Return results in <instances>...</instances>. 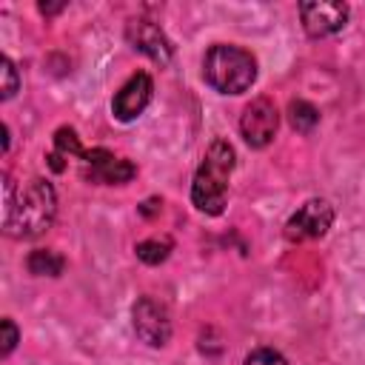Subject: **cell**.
Instances as JSON below:
<instances>
[{"instance_id": "obj_1", "label": "cell", "mask_w": 365, "mask_h": 365, "mask_svg": "<svg viewBox=\"0 0 365 365\" xmlns=\"http://www.w3.org/2000/svg\"><path fill=\"white\" fill-rule=\"evenodd\" d=\"M6 200H3V228L14 240H34L46 234L57 217V191L48 180L31 177L17 191L11 188V180L3 182Z\"/></svg>"}, {"instance_id": "obj_2", "label": "cell", "mask_w": 365, "mask_h": 365, "mask_svg": "<svg viewBox=\"0 0 365 365\" xmlns=\"http://www.w3.org/2000/svg\"><path fill=\"white\" fill-rule=\"evenodd\" d=\"M234 171V148L228 140L217 137L202 163L194 171V182H191V202L197 211L217 217L225 208V197H228V180Z\"/></svg>"}, {"instance_id": "obj_3", "label": "cell", "mask_w": 365, "mask_h": 365, "mask_svg": "<svg viewBox=\"0 0 365 365\" xmlns=\"http://www.w3.org/2000/svg\"><path fill=\"white\" fill-rule=\"evenodd\" d=\"M202 77L220 94H242L257 80V60L251 51H245L240 46L217 43L205 51Z\"/></svg>"}, {"instance_id": "obj_4", "label": "cell", "mask_w": 365, "mask_h": 365, "mask_svg": "<svg viewBox=\"0 0 365 365\" xmlns=\"http://www.w3.org/2000/svg\"><path fill=\"white\" fill-rule=\"evenodd\" d=\"M131 319H134V334L151 345V348H163L171 336V314L165 308V302L154 299V297H140L131 308Z\"/></svg>"}, {"instance_id": "obj_5", "label": "cell", "mask_w": 365, "mask_h": 365, "mask_svg": "<svg viewBox=\"0 0 365 365\" xmlns=\"http://www.w3.org/2000/svg\"><path fill=\"white\" fill-rule=\"evenodd\" d=\"M334 222V208L328 200H308L302 202L285 222V240L288 242H305L322 237Z\"/></svg>"}, {"instance_id": "obj_6", "label": "cell", "mask_w": 365, "mask_h": 365, "mask_svg": "<svg viewBox=\"0 0 365 365\" xmlns=\"http://www.w3.org/2000/svg\"><path fill=\"white\" fill-rule=\"evenodd\" d=\"M279 128L277 106L268 97H257L242 108L240 117V134L251 148H265Z\"/></svg>"}, {"instance_id": "obj_7", "label": "cell", "mask_w": 365, "mask_h": 365, "mask_svg": "<svg viewBox=\"0 0 365 365\" xmlns=\"http://www.w3.org/2000/svg\"><path fill=\"white\" fill-rule=\"evenodd\" d=\"M299 17H302V29L308 31V37H328V34H336L348 23V6L336 0L299 3Z\"/></svg>"}, {"instance_id": "obj_8", "label": "cell", "mask_w": 365, "mask_h": 365, "mask_svg": "<svg viewBox=\"0 0 365 365\" xmlns=\"http://www.w3.org/2000/svg\"><path fill=\"white\" fill-rule=\"evenodd\" d=\"M83 163H86V180L103 182V185H123V182H128L137 174L134 163H128L123 157H114L106 148L86 151L83 154Z\"/></svg>"}, {"instance_id": "obj_9", "label": "cell", "mask_w": 365, "mask_h": 365, "mask_svg": "<svg viewBox=\"0 0 365 365\" xmlns=\"http://www.w3.org/2000/svg\"><path fill=\"white\" fill-rule=\"evenodd\" d=\"M151 91H154V83H151V77H148L145 71L131 74V77L120 86V91L114 94V100H111L114 117L123 120V123L140 117V114L145 111V106L151 103Z\"/></svg>"}, {"instance_id": "obj_10", "label": "cell", "mask_w": 365, "mask_h": 365, "mask_svg": "<svg viewBox=\"0 0 365 365\" xmlns=\"http://www.w3.org/2000/svg\"><path fill=\"white\" fill-rule=\"evenodd\" d=\"M125 37H128V43H131L137 51H143L145 57H151V60L160 63V66H165V63L171 60V54H174L171 40H168L165 31H163L157 23H151V20H131V23L125 26Z\"/></svg>"}, {"instance_id": "obj_11", "label": "cell", "mask_w": 365, "mask_h": 365, "mask_svg": "<svg viewBox=\"0 0 365 365\" xmlns=\"http://www.w3.org/2000/svg\"><path fill=\"white\" fill-rule=\"evenodd\" d=\"M26 268L34 274V277H60L63 268H66V259L57 254V251H48V248H34L26 259Z\"/></svg>"}, {"instance_id": "obj_12", "label": "cell", "mask_w": 365, "mask_h": 365, "mask_svg": "<svg viewBox=\"0 0 365 365\" xmlns=\"http://www.w3.org/2000/svg\"><path fill=\"white\" fill-rule=\"evenodd\" d=\"M137 257L143 259V262H148V265H160V262H165L168 259V254L174 251V242H171V237H148V240H143V242H137Z\"/></svg>"}, {"instance_id": "obj_13", "label": "cell", "mask_w": 365, "mask_h": 365, "mask_svg": "<svg viewBox=\"0 0 365 365\" xmlns=\"http://www.w3.org/2000/svg\"><path fill=\"white\" fill-rule=\"evenodd\" d=\"M288 120L299 134L314 131V125L319 123V111L308 103V100H291L288 103Z\"/></svg>"}, {"instance_id": "obj_14", "label": "cell", "mask_w": 365, "mask_h": 365, "mask_svg": "<svg viewBox=\"0 0 365 365\" xmlns=\"http://www.w3.org/2000/svg\"><path fill=\"white\" fill-rule=\"evenodd\" d=\"M54 151H57L63 160H68V157H80V160H83V154H86L83 145H80L77 131L68 128V125L57 128V134H54Z\"/></svg>"}, {"instance_id": "obj_15", "label": "cell", "mask_w": 365, "mask_h": 365, "mask_svg": "<svg viewBox=\"0 0 365 365\" xmlns=\"http://www.w3.org/2000/svg\"><path fill=\"white\" fill-rule=\"evenodd\" d=\"M0 74H3V100H11L14 97V91H17V86H20V80H17V68H14V63L9 60V57H0Z\"/></svg>"}, {"instance_id": "obj_16", "label": "cell", "mask_w": 365, "mask_h": 365, "mask_svg": "<svg viewBox=\"0 0 365 365\" xmlns=\"http://www.w3.org/2000/svg\"><path fill=\"white\" fill-rule=\"evenodd\" d=\"M242 365H288V362H285V356H282L279 351H274V348H257V351H251V354L245 356Z\"/></svg>"}, {"instance_id": "obj_17", "label": "cell", "mask_w": 365, "mask_h": 365, "mask_svg": "<svg viewBox=\"0 0 365 365\" xmlns=\"http://www.w3.org/2000/svg\"><path fill=\"white\" fill-rule=\"evenodd\" d=\"M0 356H9L11 351H14V345H17V339H20V331H17V325L6 317L3 322H0Z\"/></svg>"}]
</instances>
